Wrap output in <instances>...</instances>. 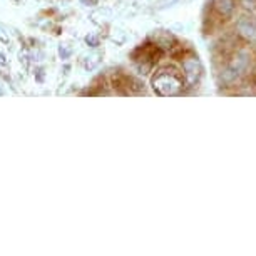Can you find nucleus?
I'll use <instances>...</instances> for the list:
<instances>
[{
    "label": "nucleus",
    "instance_id": "f257e3e1",
    "mask_svg": "<svg viewBox=\"0 0 256 256\" xmlns=\"http://www.w3.org/2000/svg\"><path fill=\"white\" fill-rule=\"evenodd\" d=\"M152 89L158 96L169 98V96H180L184 90V76L181 69L176 67H162L159 69L151 79Z\"/></svg>",
    "mask_w": 256,
    "mask_h": 256
},
{
    "label": "nucleus",
    "instance_id": "f03ea898",
    "mask_svg": "<svg viewBox=\"0 0 256 256\" xmlns=\"http://www.w3.org/2000/svg\"><path fill=\"white\" fill-rule=\"evenodd\" d=\"M226 64L240 77H246L256 70V57L253 54V50L250 49V46H236L230 52Z\"/></svg>",
    "mask_w": 256,
    "mask_h": 256
},
{
    "label": "nucleus",
    "instance_id": "7ed1b4c3",
    "mask_svg": "<svg viewBox=\"0 0 256 256\" xmlns=\"http://www.w3.org/2000/svg\"><path fill=\"white\" fill-rule=\"evenodd\" d=\"M234 36L246 44H256V18L251 16H241L236 18Z\"/></svg>",
    "mask_w": 256,
    "mask_h": 256
},
{
    "label": "nucleus",
    "instance_id": "20e7f679",
    "mask_svg": "<svg viewBox=\"0 0 256 256\" xmlns=\"http://www.w3.org/2000/svg\"><path fill=\"white\" fill-rule=\"evenodd\" d=\"M180 69L182 72V76H184V80L190 82V84H196L202 76V66L200 59H198V56L194 54H188L182 57Z\"/></svg>",
    "mask_w": 256,
    "mask_h": 256
},
{
    "label": "nucleus",
    "instance_id": "39448f33",
    "mask_svg": "<svg viewBox=\"0 0 256 256\" xmlns=\"http://www.w3.org/2000/svg\"><path fill=\"white\" fill-rule=\"evenodd\" d=\"M238 7V0H212V10L221 18H230Z\"/></svg>",
    "mask_w": 256,
    "mask_h": 256
},
{
    "label": "nucleus",
    "instance_id": "423d86ee",
    "mask_svg": "<svg viewBox=\"0 0 256 256\" xmlns=\"http://www.w3.org/2000/svg\"><path fill=\"white\" fill-rule=\"evenodd\" d=\"M238 6L244 12H254L256 10V0H238Z\"/></svg>",
    "mask_w": 256,
    "mask_h": 256
},
{
    "label": "nucleus",
    "instance_id": "0eeeda50",
    "mask_svg": "<svg viewBox=\"0 0 256 256\" xmlns=\"http://www.w3.org/2000/svg\"><path fill=\"white\" fill-rule=\"evenodd\" d=\"M59 54H60V57H62V59H69V56H70V49H69V47H66V46H60L59 47Z\"/></svg>",
    "mask_w": 256,
    "mask_h": 256
},
{
    "label": "nucleus",
    "instance_id": "6e6552de",
    "mask_svg": "<svg viewBox=\"0 0 256 256\" xmlns=\"http://www.w3.org/2000/svg\"><path fill=\"white\" fill-rule=\"evenodd\" d=\"M86 42L90 46V47H96V46H99V40H98V37H94V36H88L86 37Z\"/></svg>",
    "mask_w": 256,
    "mask_h": 256
},
{
    "label": "nucleus",
    "instance_id": "1a4fd4ad",
    "mask_svg": "<svg viewBox=\"0 0 256 256\" xmlns=\"http://www.w3.org/2000/svg\"><path fill=\"white\" fill-rule=\"evenodd\" d=\"M0 40L6 42V44H8V36H6V34H4L2 28H0Z\"/></svg>",
    "mask_w": 256,
    "mask_h": 256
},
{
    "label": "nucleus",
    "instance_id": "9d476101",
    "mask_svg": "<svg viewBox=\"0 0 256 256\" xmlns=\"http://www.w3.org/2000/svg\"><path fill=\"white\" fill-rule=\"evenodd\" d=\"M36 72H37V80L42 82V79H44V69H37Z\"/></svg>",
    "mask_w": 256,
    "mask_h": 256
},
{
    "label": "nucleus",
    "instance_id": "9b49d317",
    "mask_svg": "<svg viewBox=\"0 0 256 256\" xmlns=\"http://www.w3.org/2000/svg\"><path fill=\"white\" fill-rule=\"evenodd\" d=\"M0 66H7V59H6V56L0 52Z\"/></svg>",
    "mask_w": 256,
    "mask_h": 256
},
{
    "label": "nucleus",
    "instance_id": "f8f14e48",
    "mask_svg": "<svg viewBox=\"0 0 256 256\" xmlns=\"http://www.w3.org/2000/svg\"><path fill=\"white\" fill-rule=\"evenodd\" d=\"M4 94H6V90H4V89H2V86H0V96H4Z\"/></svg>",
    "mask_w": 256,
    "mask_h": 256
}]
</instances>
